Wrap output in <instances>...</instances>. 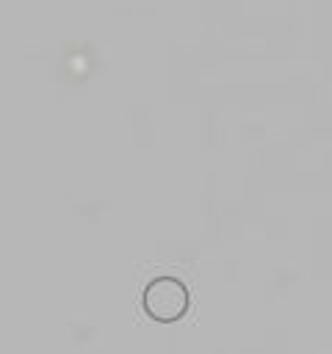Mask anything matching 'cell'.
I'll list each match as a JSON object with an SVG mask.
<instances>
[{
  "label": "cell",
  "instance_id": "1",
  "mask_svg": "<svg viewBox=\"0 0 332 354\" xmlns=\"http://www.w3.org/2000/svg\"><path fill=\"white\" fill-rule=\"evenodd\" d=\"M141 304H144V313L149 318H155L160 324H172V321H180L188 313L191 296H188V288L180 279H174V277H155L144 288Z\"/></svg>",
  "mask_w": 332,
  "mask_h": 354
}]
</instances>
